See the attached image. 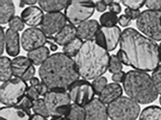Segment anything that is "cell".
I'll list each match as a JSON object with an SVG mask.
<instances>
[{"mask_svg":"<svg viewBox=\"0 0 161 120\" xmlns=\"http://www.w3.org/2000/svg\"><path fill=\"white\" fill-rule=\"evenodd\" d=\"M96 8L98 12H103L107 9V6L103 1H98L95 3Z\"/></svg>","mask_w":161,"mask_h":120,"instance_id":"46","label":"cell"},{"mask_svg":"<svg viewBox=\"0 0 161 120\" xmlns=\"http://www.w3.org/2000/svg\"><path fill=\"white\" fill-rule=\"evenodd\" d=\"M30 83H31V85L33 86H35L36 87V86L38 85L40 83V81H39V79L37 78H33L30 81Z\"/></svg>","mask_w":161,"mask_h":120,"instance_id":"47","label":"cell"},{"mask_svg":"<svg viewBox=\"0 0 161 120\" xmlns=\"http://www.w3.org/2000/svg\"><path fill=\"white\" fill-rule=\"evenodd\" d=\"M159 59H160V62L161 64V42L159 45Z\"/></svg>","mask_w":161,"mask_h":120,"instance_id":"52","label":"cell"},{"mask_svg":"<svg viewBox=\"0 0 161 120\" xmlns=\"http://www.w3.org/2000/svg\"><path fill=\"white\" fill-rule=\"evenodd\" d=\"M34 101L30 99L28 96L25 95L22 99L19 101L17 106L25 110L31 111V109L32 108Z\"/></svg>","mask_w":161,"mask_h":120,"instance_id":"36","label":"cell"},{"mask_svg":"<svg viewBox=\"0 0 161 120\" xmlns=\"http://www.w3.org/2000/svg\"><path fill=\"white\" fill-rule=\"evenodd\" d=\"M15 8L13 1L10 0L0 1V23L5 24L9 23L14 17Z\"/></svg>","mask_w":161,"mask_h":120,"instance_id":"21","label":"cell"},{"mask_svg":"<svg viewBox=\"0 0 161 120\" xmlns=\"http://www.w3.org/2000/svg\"><path fill=\"white\" fill-rule=\"evenodd\" d=\"M65 16L61 12L47 13L44 15L41 29L47 36L57 33L66 25Z\"/></svg>","mask_w":161,"mask_h":120,"instance_id":"13","label":"cell"},{"mask_svg":"<svg viewBox=\"0 0 161 120\" xmlns=\"http://www.w3.org/2000/svg\"><path fill=\"white\" fill-rule=\"evenodd\" d=\"M69 1L66 0H52V1H38V4L41 9L47 13L61 12L64 9H65Z\"/></svg>","mask_w":161,"mask_h":120,"instance_id":"24","label":"cell"},{"mask_svg":"<svg viewBox=\"0 0 161 120\" xmlns=\"http://www.w3.org/2000/svg\"><path fill=\"white\" fill-rule=\"evenodd\" d=\"M5 47V33L2 27H1L0 31V52L1 55L3 54Z\"/></svg>","mask_w":161,"mask_h":120,"instance_id":"44","label":"cell"},{"mask_svg":"<svg viewBox=\"0 0 161 120\" xmlns=\"http://www.w3.org/2000/svg\"><path fill=\"white\" fill-rule=\"evenodd\" d=\"M123 88L118 83L112 82L106 85L98 95V98L105 105L113 102L122 96Z\"/></svg>","mask_w":161,"mask_h":120,"instance_id":"18","label":"cell"},{"mask_svg":"<svg viewBox=\"0 0 161 120\" xmlns=\"http://www.w3.org/2000/svg\"><path fill=\"white\" fill-rule=\"evenodd\" d=\"M124 12L125 15L128 16L131 20L137 19L141 13L140 10H134L129 8H125Z\"/></svg>","mask_w":161,"mask_h":120,"instance_id":"39","label":"cell"},{"mask_svg":"<svg viewBox=\"0 0 161 120\" xmlns=\"http://www.w3.org/2000/svg\"><path fill=\"white\" fill-rule=\"evenodd\" d=\"M104 1V2L107 6H109L114 2V1H111V0H105V1Z\"/></svg>","mask_w":161,"mask_h":120,"instance_id":"53","label":"cell"},{"mask_svg":"<svg viewBox=\"0 0 161 120\" xmlns=\"http://www.w3.org/2000/svg\"><path fill=\"white\" fill-rule=\"evenodd\" d=\"M84 108L85 120H108L107 106L98 98H94Z\"/></svg>","mask_w":161,"mask_h":120,"instance_id":"14","label":"cell"},{"mask_svg":"<svg viewBox=\"0 0 161 120\" xmlns=\"http://www.w3.org/2000/svg\"><path fill=\"white\" fill-rule=\"evenodd\" d=\"M107 107L108 116L112 120H136L141 111L139 104L122 96Z\"/></svg>","mask_w":161,"mask_h":120,"instance_id":"5","label":"cell"},{"mask_svg":"<svg viewBox=\"0 0 161 120\" xmlns=\"http://www.w3.org/2000/svg\"><path fill=\"white\" fill-rule=\"evenodd\" d=\"M68 92L71 101L84 107L95 98L96 95L92 84L83 79L75 82Z\"/></svg>","mask_w":161,"mask_h":120,"instance_id":"10","label":"cell"},{"mask_svg":"<svg viewBox=\"0 0 161 120\" xmlns=\"http://www.w3.org/2000/svg\"><path fill=\"white\" fill-rule=\"evenodd\" d=\"M36 73V69L33 65H32L28 70L25 72L21 78L25 82L31 80L33 78H34V75Z\"/></svg>","mask_w":161,"mask_h":120,"instance_id":"40","label":"cell"},{"mask_svg":"<svg viewBox=\"0 0 161 120\" xmlns=\"http://www.w3.org/2000/svg\"><path fill=\"white\" fill-rule=\"evenodd\" d=\"M126 73L124 71H121L119 73L113 74L112 77V80L114 82L116 83H123L124 79H125V76Z\"/></svg>","mask_w":161,"mask_h":120,"instance_id":"43","label":"cell"},{"mask_svg":"<svg viewBox=\"0 0 161 120\" xmlns=\"http://www.w3.org/2000/svg\"><path fill=\"white\" fill-rule=\"evenodd\" d=\"M14 77L22 78L24 73L32 64L31 60L25 56H18L12 60Z\"/></svg>","mask_w":161,"mask_h":120,"instance_id":"22","label":"cell"},{"mask_svg":"<svg viewBox=\"0 0 161 120\" xmlns=\"http://www.w3.org/2000/svg\"><path fill=\"white\" fill-rule=\"evenodd\" d=\"M91 84L95 94L98 96L108 84V80L105 77L101 76L94 79Z\"/></svg>","mask_w":161,"mask_h":120,"instance_id":"32","label":"cell"},{"mask_svg":"<svg viewBox=\"0 0 161 120\" xmlns=\"http://www.w3.org/2000/svg\"><path fill=\"white\" fill-rule=\"evenodd\" d=\"M77 37V27L72 24H66L55 34L53 39L58 45L64 46Z\"/></svg>","mask_w":161,"mask_h":120,"instance_id":"20","label":"cell"},{"mask_svg":"<svg viewBox=\"0 0 161 120\" xmlns=\"http://www.w3.org/2000/svg\"><path fill=\"white\" fill-rule=\"evenodd\" d=\"M67 117L69 120H85L86 112L82 106L72 103L70 105Z\"/></svg>","mask_w":161,"mask_h":120,"instance_id":"28","label":"cell"},{"mask_svg":"<svg viewBox=\"0 0 161 120\" xmlns=\"http://www.w3.org/2000/svg\"><path fill=\"white\" fill-rule=\"evenodd\" d=\"M122 69V63L119 61L117 55L115 54L111 55L108 66V70L109 72L112 74H114L121 72Z\"/></svg>","mask_w":161,"mask_h":120,"instance_id":"31","label":"cell"},{"mask_svg":"<svg viewBox=\"0 0 161 120\" xmlns=\"http://www.w3.org/2000/svg\"><path fill=\"white\" fill-rule=\"evenodd\" d=\"M109 52L94 39L85 40L74 61L80 77L86 80L102 76L108 69Z\"/></svg>","mask_w":161,"mask_h":120,"instance_id":"3","label":"cell"},{"mask_svg":"<svg viewBox=\"0 0 161 120\" xmlns=\"http://www.w3.org/2000/svg\"><path fill=\"white\" fill-rule=\"evenodd\" d=\"M152 79L158 91L159 94H161V64L159 65L153 71Z\"/></svg>","mask_w":161,"mask_h":120,"instance_id":"33","label":"cell"},{"mask_svg":"<svg viewBox=\"0 0 161 120\" xmlns=\"http://www.w3.org/2000/svg\"><path fill=\"white\" fill-rule=\"evenodd\" d=\"M119 2L121 1H114L109 6V10L110 12L117 15L121 11V7L119 4Z\"/></svg>","mask_w":161,"mask_h":120,"instance_id":"41","label":"cell"},{"mask_svg":"<svg viewBox=\"0 0 161 120\" xmlns=\"http://www.w3.org/2000/svg\"><path fill=\"white\" fill-rule=\"evenodd\" d=\"M83 43L82 39L76 37L71 42L64 46L63 52L70 58L75 57L80 51Z\"/></svg>","mask_w":161,"mask_h":120,"instance_id":"27","label":"cell"},{"mask_svg":"<svg viewBox=\"0 0 161 120\" xmlns=\"http://www.w3.org/2000/svg\"><path fill=\"white\" fill-rule=\"evenodd\" d=\"M96 6L91 1H71L65 9L67 20L72 25H79L94 14Z\"/></svg>","mask_w":161,"mask_h":120,"instance_id":"9","label":"cell"},{"mask_svg":"<svg viewBox=\"0 0 161 120\" xmlns=\"http://www.w3.org/2000/svg\"><path fill=\"white\" fill-rule=\"evenodd\" d=\"M117 56L123 64L143 72L153 71L160 65L159 45L133 28L122 32Z\"/></svg>","mask_w":161,"mask_h":120,"instance_id":"1","label":"cell"},{"mask_svg":"<svg viewBox=\"0 0 161 120\" xmlns=\"http://www.w3.org/2000/svg\"><path fill=\"white\" fill-rule=\"evenodd\" d=\"M50 50L47 47L43 46L29 52L27 57L31 60L32 64L42 65L49 57Z\"/></svg>","mask_w":161,"mask_h":120,"instance_id":"23","label":"cell"},{"mask_svg":"<svg viewBox=\"0 0 161 120\" xmlns=\"http://www.w3.org/2000/svg\"><path fill=\"white\" fill-rule=\"evenodd\" d=\"M39 75L49 90L66 91L80 77L74 60L64 52L50 55L40 66Z\"/></svg>","mask_w":161,"mask_h":120,"instance_id":"2","label":"cell"},{"mask_svg":"<svg viewBox=\"0 0 161 120\" xmlns=\"http://www.w3.org/2000/svg\"><path fill=\"white\" fill-rule=\"evenodd\" d=\"M20 38L18 32L7 29L5 32V48L7 54L15 57L20 52Z\"/></svg>","mask_w":161,"mask_h":120,"instance_id":"19","label":"cell"},{"mask_svg":"<svg viewBox=\"0 0 161 120\" xmlns=\"http://www.w3.org/2000/svg\"><path fill=\"white\" fill-rule=\"evenodd\" d=\"M100 27L99 23L96 20H87L78 25L77 27V37L82 40L94 39Z\"/></svg>","mask_w":161,"mask_h":120,"instance_id":"17","label":"cell"},{"mask_svg":"<svg viewBox=\"0 0 161 120\" xmlns=\"http://www.w3.org/2000/svg\"><path fill=\"white\" fill-rule=\"evenodd\" d=\"M145 6L149 10L161 11V0L146 1Z\"/></svg>","mask_w":161,"mask_h":120,"instance_id":"37","label":"cell"},{"mask_svg":"<svg viewBox=\"0 0 161 120\" xmlns=\"http://www.w3.org/2000/svg\"><path fill=\"white\" fill-rule=\"evenodd\" d=\"M44 15L43 10L40 8L31 6L21 12V18L27 25L32 27H36L41 25Z\"/></svg>","mask_w":161,"mask_h":120,"instance_id":"16","label":"cell"},{"mask_svg":"<svg viewBox=\"0 0 161 120\" xmlns=\"http://www.w3.org/2000/svg\"><path fill=\"white\" fill-rule=\"evenodd\" d=\"M26 95L34 102L39 99V97L40 96L36 87L31 85L28 87Z\"/></svg>","mask_w":161,"mask_h":120,"instance_id":"38","label":"cell"},{"mask_svg":"<svg viewBox=\"0 0 161 120\" xmlns=\"http://www.w3.org/2000/svg\"><path fill=\"white\" fill-rule=\"evenodd\" d=\"M36 87L37 89L39 95L42 96H44L49 91V89L47 85L42 81H41V82Z\"/></svg>","mask_w":161,"mask_h":120,"instance_id":"45","label":"cell"},{"mask_svg":"<svg viewBox=\"0 0 161 120\" xmlns=\"http://www.w3.org/2000/svg\"><path fill=\"white\" fill-rule=\"evenodd\" d=\"M137 29L144 35L154 41H161V11H142L136 20Z\"/></svg>","mask_w":161,"mask_h":120,"instance_id":"6","label":"cell"},{"mask_svg":"<svg viewBox=\"0 0 161 120\" xmlns=\"http://www.w3.org/2000/svg\"><path fill=\"white\" fill-rule=\"evenodd\" d=\"M13 76L12 60L9 57L2 56L0 58V80L5 82Z\"/></svg>","mask_w":161,"mask_h":120,"instance_id":"25","label":"cell"},{"mask_svg":"<svg viewBox=\"0 0 161 120\" xmlns=\"http://www.w3.org/2000/svg\"><path fill=\"white\" fill-rule=\"evenodd\" d=\"M159 102H160V105H161V94H160V97L159 98Z\"/></svg>","mask_w":161,"mask_h":120,"instance_id":"54","label":"cell"},{"mask_svg":"<svg viewBox=\"0 0 161 120\" xmlns=\"http://www.w3.org/2000/svg\"><path fill=\"white\" fill-rule=\"evenodd\" d=\"M139 120H161V108L158 106H148L142 110Z\"/></svg>","mask_w":161,"mask_h":120,"instance_id":"26","label":"cell"},{"mask_svg":"<svg viewBox=\"0 0 161 120\" xmlns=\"http://www.w3.org/2000/svg\"><path fill=\"white\" fill-rule=\"evenodd\" d=\"M24 23L21 18L18 16H14L9 22V28L18 32L24 29Z\"/></svg>","mask_w":161,"mask_h":120,"instance_id":"34","label":"cell"},{"mask_svg":"<svg viewBox=\"0 0 161 120\" xmlns=\"http://www.w3.org/2000/svg\"><path fill=\"white\" fill-rule=\"evenodd\" d=\"M117 15L108 11L101 15L99 19L101 26L104 27H113L118 23Z\"/></svg>","mask_w":161,"mask_h":120,"instance_id":"29","label":"cell"},{"mask_svg":"<svg viewBox=\"0 0 161 120\" xmlns=\"http://www.w3.org/2000/svg\"><path fill=\"white\" fill-rule=\"evenodd\" d=\"M50 120H69L67 116H57L52 117Z\"/></svg>","mask_w":161,"mask_h":120,"instance_id":"50","label":"cell"},{"mask_svg":"<svg viewBox=\"0 0 161 120\" xmlns=\"http://www.w3.org/2000/svg\"><path fill=\"white\" fill-rule=\"evenodd\" d=\"M121 33V29L117 25L113 27L101 26L94 40L99 46L108 52L113 51L120 42Z\"/></svg>","mask_w":161,"mask_h":120,"instance_id":"11","label":"cell"},{"mask_svg":"<svg viewBox=\"0 0 161 120\" xmlns=\"http://www.w3.org/2000/svg\"><path fill=\"white\" fill-rule=\"evenodd\" d=\"M47 36L41 29L37 27L28 28L22 33L21 43L22 48L30 52L45 46L47 39Z\"/></svg>","mask_w":161,"mask_h":120,"instance_id":"12","label":"cell"},{"mask_svg":"<svg viewBox=\"0 0 161 120\" xmlns=\"http://www.w3.org/2000/svg\"><path fill=\"white\" fill-rule=\"evenodd\" d=\"M57 48H58V47L56 45L53 44H52L51 45L50 49L52 51H55L57 50Z\"/></svg>","mask_w":161,"mask_h":120,"instance_id":"51","label":"cell"},{"mask_svg":"<svg viewBox=\"0 0 161 120\" xmlns=\"http://www.w3.org/2000/svg\"><path fill=\"white\" fill-rule=\"evenodd\" d=\"M31 120H48L47 118L37 115V114H34L32 115Z\"/></svg>","mask_w":161,"mask_h":120,"instance_id":"48","label":"cell"},{"mask_svg":"<svg viewBox=\"0 0 161 120\" xmlns=\"http://www.w3.org/2000/svg\"><path fill=\"white\" fill-rule=\"evenodd\" d=\"M31 111L18 106H5L0 109L1 120H31Z\"/></svg>","mask_w":161,"mask_h":120,"instance_id":"15","label":"cell"},{"mask_svg":"<svg viewBox=\"0 0 161 120\" xmlns=\"http://www.w3.org/2000/svg\"><path fill=\"white\" fill-rule=\"evenodd\" d=\"M122 83L128 97L139 104H150L159 95L151 77L147 72L130 70L126 73Z\"/></svg>","mask_w":161,"mask_h":120,"instance_id":"4","label":"cell"},{"mask_svg":"<svg viewBox=\"0 0 161 120\" xmlns=\"http://www.w3.org/2000/svg\"><path fill=\"white\" fill-rule=\"evenodd\" d=\"M131 20L125 14L120 15L118 19V23L122 27H126L130 25Z\"/></svg>","mask_w":161,"mask_h":120,"instance_id":"42","label":"cell"},{"mask_svg":"<svg viewBox=\"0 0 161 120\" xmlns=\"http://www.w3.org/2000/svg\"><path fill=\"white\" fill-rule=\"evenodd\" d=\"M26 82L14 77L3 82L0 88V101L5 106H15L26 95L28 88Z\"/></svg>","mask_w":161,"mask_h":120,"instance_id":"7","label":"cell"},{"mask_svg":"<svg viewBox=\"0 0 161 120\" xmlns=\"http://www.w3.org/2000/svg\"><path fill=\"white\" fill-rule=\"evenodd\" d=\"M146 1L143 0H124L121 1V2L127 8L139 10L140 8L145 5Z\"/></svg>","mask_w":161,"mask_h":120,"instance_id":"35","label":"cell"},{"mask_svg":"<svg viewBox=\"0 0 161 120\" xmlns=\"http://www.w3.org/2000/svg\"><path fill=\"white\" fill-rule=\"evenodd\" d=\"M43 99L50 116L52 117L67 116L71 104L67 91L49 90L44 96Z\"/></svg>","mask_w":161,"mask_h":120,"instance_id":"8","label":"cell"},{"mask_svg":"<svg viewBox=\"0 0 161 120\" xmlns=\"http://www.w3.org/2000/svg\"><path fill=\"white\" fill-rule=\"evenodd\" d=\"M34 114L40 115L45 118L49 117L50 114L43 98H39L34 101L32 107Z\"/></svg>","mask_w":161,"mask_h":120,"instance_id":"30","label":"cell"},{"mask_svg":"<svg viewBox=\"0 0 161 120\" xmlns=\"http://www.w3.org/2000/svg\"><path fill=\"white\" fill-rule=\"evenodd\" d=\"M24 3V4L28 5H33L35 4L36 2H38V1H22Z\"/></svg>","mask_w":161,"mask_h":120,"instance_id":"49","label":"cell"}]
</instances>
